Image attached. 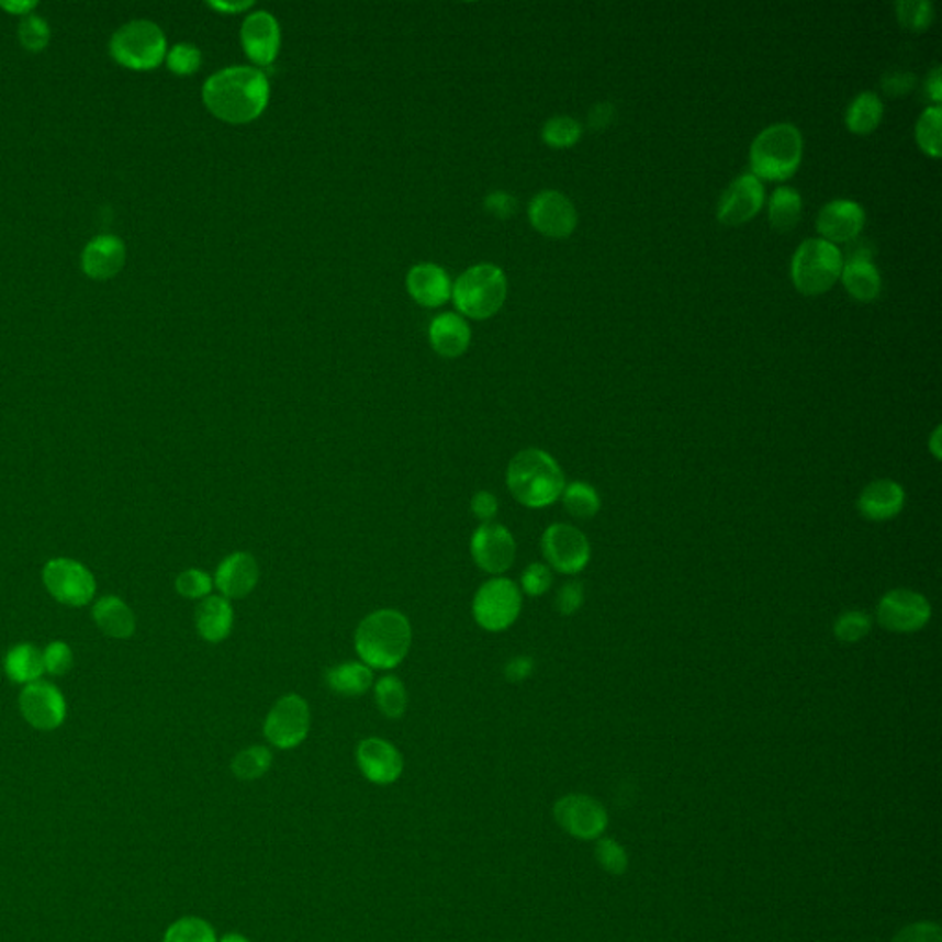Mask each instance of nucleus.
<instances>
[{
  "label": "nucleus",
  "mask_w": 942,
  "mask_h": 942,
  "mask_svg": "<svg viewBox=\"0 0 942 942\" xmlns=\"http://www.w3.org/2000/svg\"><path fill=\"white\" fill-rule=\"evenodd\" d=\"M926 89H928V97L933 100V103L939 105L942 100L941 67H935V69L931 70V75L926 80Z\"/></svg>",
  "instance_id": "nucleus-53"
},
{
  "label": "nucleus",
  "mask_w": 942,
  "mask_h": 942,
  "mask_svg": "<svg viewBox=\"0 0 942 942\" xmlns=\"http://www.w3.org/2000/svg\"><path fill=\"white\" fill-rule=\"evenodd\" d=\"M841 280L849 295L856 301L871 302L881 295L882 277L867 255L852 256L843 263Z\"/></svg>",
  "instance_id": "nucleus-27"
},
{
  "label": "nucleus",
  "mask_w": 942,
  "mask_h": 942,
  "mask_svg": "<svg viewBox=\"0 0 942 942\" xmlns=\"http://www.w3.org/2000/svg\"><path fill=\"white\" fill-rule=\"evenodd\" d=\"M470 328L468 324L455 315V313H444L438 315L431 323L429 328V339L435 352L440 354L442 358H459L468 350L470 345Z\"/></svg>",
  "instance_id": "nucleus-26"
},
{
  "label": "nucleus",
  "mask_w": 942,
  "mask_h": 942,
  "mask_svg": "<svg viewBox=\"0 0 942 942\" xmlns=\"http://www.w3.org/2000/svg\"><path fill=\"white\" fill-rule=\"evenodd\" d=\"M554 818L565 832L591 840L601 836L608 823V816L601 803L587 795H565L554 805Z\"/></svg>",
  "instance_id": "nucleus-17"
},
{
  "label": "nucleus",
  "mask_w": 942,
  "mask_h": 942,
  "mask_svg": "<svg viewBox=\"0 0 942 942\" xmlns=\"http://www.w3.org/2000/svg\"><path fill=\"white\" fill-rule=\"evenodd\" d=\"M871 631V617L863 612H845L836 620L834 636L843 642L862 641Z\"/></svg>",
  "instance_id": "nucleus-41"
},
{
  "label": "nucleus",
  "mask_w": 942,
  "mask_h": 942,
  "mask_svg": "<svg viewBox=\"0 0 942 942\" xmlns=\"http://www.w3.org/2000/svg\"><path fill=\"white\" fill-rule=\"evenodd\" d=\"M519 585L505 576H494L479 587L471 602L473 619L483 630L500 633L511 628L522 614Z\"/></svg>",
  "instance_id": "nucleus-7"
},
{
  "label": "nucleus",
  "mask_w": 942,
  "mask_h": 942,
  "mask_svg": "<svg viewBox=\"0 0 942 942\" xmlns=\"http://www.w3.org/2000/svg\"><path fill=\"white\" fill-rule=\"evenodd\" d=\"M455 304L471 318H489L506 299V277L500 267L481 263L460 274L453 290Z\"/></svg>",
  "instance_id": "nucleus-6"
},
{
  "label": "nucleus",
  "mask_w": 942,
  "mask_h": 942,
  "mask_svg": "<svg viewBox=\"0 0 942 942\" xmlns=\"http://www.w3.org/2000/svg\"><path fill=\"white\" fill-rule=\"evenodd\" d=\"M582 137V127L579 122L569 116H554L543 127V141L551 148H571Z\"/></svg>",
  "instance_id": "nucleus-38"
},
{
  "label": "nucleus",
  "mask_w": 942,
  "mask_h": 942,
  "mask_svg": "<svg viewBox=\"0 0 942 942\" xmlns=\"http://www.w3.org/2000/svg\"><path fill=\"white\" fill-rule=\"evenodd\" d=\"M234 626L233 604L222 595H209L195 608V628L206 642L217 644L231 636Z\"/></svg>",
  "instance_id": "nucleus-23"
},
{
  "label": "nucleus",
  "mask_w": 942,
  "mask_h": 942,
  "mask_svg": "<svg viewBox=\"0 0 942 942\" xmlns=\"http://www.w3.org/2000/svg\"><path fill=\"white\" fill-rule=\"evenodd\" d=\"M933 4L931 2H898L897 19L909 32H924L933 23Z\"/></svg>",
  "instance_id": "nucleus-40"
},
{
  "label": "nucleus",
  "mask_w": 942,
  "mask_h": 942,
  "mask_svg": "<svg viewBox=\"0 0 942 942\" xmlns=\"http://www.w3.org/2000/svg\"><path fill=\"white\" fill-rule=\"evenodd\" d=\"M273 764V753L266 745H250L234 756L233 773L242 781H256L269 772Z\"/></svg>",
  "instance_id": "nucleus-35"
},
{
  "label": "nucleus",
  "mask_w": 942,
  "mask_h": 942,
  "mask_svg": "<svg viewBox=\"0 0 942 942\" xmlns=\"http://www.w3.org/2000/svg\"><path fill=\"white\" fill-rule=\"evenodd\" d=\"M242 43L245 54L261 67L277 59L280 48V29L277 19L267 12H256L242 24Z\"/></svg>",
  "instance_id": "nucleus-21"
},
{
  "label": "nucleus",
  "mask_w": 942,
  "mask_h": 942,
  "mask_svg": "<svg viewBox=\"0 0 942 942\" xmlns=\"http://www.w3.org/2000/svg\"><path fill=\"white\" fill-rule=\"evenodd\" d=\"M407 290L418 304L426 307L442 306L451 296L448 274L435 263H420L407 274Z\"/></svg>",
  "instance_id": "nucleus-24"
},
{
  "label": "nucleus",
  "mask_w": 942,
  "mask_h": 942,
  "mask_svg": "<svg viewBox=\"0 0 942 942\" xmlns=\"http://www.w3.org/2000/svg\"><path fill=\"white\" fill-rule=\"evenodd\" d=\"M941 122L942 111L939 105L926 109L924 113L920 114L917 127H915V138L919 148L926 155H930L933 159H939L942 154L941 148Z\"/></svg>",
  "instance_id": "nucleus-36"
},
{
  "label": "nucleus",
  "mask_w": 942,
  "mask_h": 942,
  "mask_svg": "<svg viewBox=\"0 0 942 942\" xmlns=\"http://www.w3.org/2000/svg\"><path fill=\"white\" fill-rule=\"evenodd\" d=\"M803 137L792 124L770 125L751 144V173L764 181H786L799 170Z\"/></svg>",
  "instance_id": "nucleus-4"
},
{
  "label": "nucleus",
  "mask_w": 942,
  "mask_h": 942,
  "mask_svg": "<svg viewBox=\"0 0 942 942\" xmlns=\"http://www.w3.org/2000/svg\"><path fill=\"white\" fill-rule=\"evenodd\" d=\"M203 100L211 113L223 122L247 124L267 108L269 81L258 69L233 67L206 81Z\"/></svg>",
  "instance_id": "nucleus-1"
},
{
  "label": "nucleus",
  "mask_w": 942,
  "mask_h": 942,
  "mask_svg": "<svg viewBox=\"0 0 942 942\" xmlns=\"http://www.w3.org/2000/svg\"><path fill=\"white\" fill-rule=\"evenodd\" d=\"M324 682L335 694L356 698L374 685V672L361 661H347L326 670Z\"/></svg>",
  "instance_id": "nucleus-28"
},
{
  "label": "nucleus",
  "mask_w": 942,
  "mask_h": 942,
  "mask_svg": "<svg viewBox=\"0 0 942 942\" xmlns=\"http://www.w3.org/2000/svg\"><path fill=\"white\" fill-rule=\"evenodd\" d=\"M532 227L549 238H568L579 223L573 203L557 190L540 192L528 205Z\"/></svg>",
  "instance_id": "nucleus-15"
},
{
  "label": "nucleus",
  "mask_w": 942,
  "mask_h": 942,
  "mask_svg": "<svg viewBox=\"0 0 942 942\" xmlns=\"http://www.w3.org/2000/svg\"><path fill=\"white\" fill-rule=\"evenodd\" d=\"M893 942H942L941 928L933 922H917L898 931Z\"/></svg>",
  "instance_id": "nucleus-46"
},
{
  "label": "nucleus",
  "mask_w": 942,
  "mask_h": 942,
  "mask_svg": "<svg viewBox=\"0 0 942 942\" xmlns=\"http://www.w3.org/2000/svg\"><path fill=\"white\" fill-rule=\"evenodd\" d=\"M562 503L565 511L576 519H591L601 511V497L587 483H571L563 489Z\"/></svg>",
  "instance_id": "nucleus-34"
},
{
  "label": "nucleus",
  "mask_w": 942,
  "mask_h": 942,
  "mask_svg": "<svg viewBox=\"0 0 942 942\" xmlns=\"http://www.w3.org/2000/svg\"><path fill=\"white\" fill-rule=\"evenodd\" d=\"M596 860L608 873L623 874L628 867L625 849L614 840H601L596 843Z\"/></svg>",
  "instance_id": "nucleus-44"
},
{
  "label": "nucleus",
  "mask_w": 942,
  "mask_h": 942,
  "mask_svg": "<svg viewBox=\"0 0 942 942\" xmlns=\"http://www.w3.org/2000/svg\"><path fill=\"white\" fill-rule=\"evenodd\" d=\"M770 223L777 233H789L800 222L803 214V199L794 188L781 187L772 193L770 199Z\"/></svg>",
  "instance_id": "nucleus-32"
},
{
  "label": "nucleus",
  "mask_w": 942,
  "mask_h": 942,
  "mask_svg": "<svg viewBox=\"0 0 942 942\" xmlns=\"http://www.w3.org/2000/svg\"><path fill=\"white\" fill-rule=\"evenodd\" d=\"M21 37H23L24 45L37 51V48H43L46 45L48 30H46V24L40 21V19L30 18L21 26Z\"/></svg>",
  "instance_id": "nucleus-49"
},
{
  "label": "nucleus",
  "mask_w": 942,
  "mask_h": 942,
  "mask_svg": "<svg viewBox=\"0 0 942 942\" xmlns=\"http://www.w3.org/2000/svg\"><path fill=\"white\" fill-rule=\"evenodd\" d=\"M884 116V103L874 92H862L846 109L845 124L854 135H871Z\"/></svg>",
  "instance_id": "nucleus-31"
},
{
  "label": "nucleus",
  "mask_w": 942,
  "mask_h": 942,
  "mask_svg": "<svg viewBox=\"0 0 942 942\" xmlns=\"http://www.w3.org/2000/svg\"><path fill=\"white\" fill-rule=\"evenodd\" d=\"M214 8H220V10H227V12H236V10H245V8L253 7V2H239V4H212Z\"/></svg>",
  "instance_id": "nucleus-54"
},
{
  "label": "nucleus",
  "mask_w": 942,
  "mask_h": 942,
  "mask_svg": "<svg viewBox=\"0 0 942 942\" xmlns=\"http://www.w3.org/2000/svg\"><path fill=\"white\" fill-rule=\"evenodd\" d=\"M413 642V628L402 612L378 609L359 623L354 647L361 663L372 670H392L407 658Z\"/></svg>",
  "instance_id": "nucleus-2"
},
{
  "label": "nucleus",
  "mask_w": 942,
  "mask_h": 942,
  "mask_svg": "<svg viewBox=\"0 0 942 942\" xmlns=\"http://www.w3.org/2000/svg\"><path fill=\"white\" fill-rule=\"evenodd\" d=\"M584 604V587L580 582H568L558 591L557 609L562 615H573Z\"/></svg>",
  "instance_id": "nucleus-47"
},
{
  "label": "nucleus",
  "mask_w": 942,
  "mask_h": 942,
  "mask_svg": "<svg viewBox=\"0 0 942 942\" xmlns=\"http://www.w3.org/2000/svg\"><path fill=\"white\" fill-rule=\"evenodd\" d=\"M471 514L481 523H492L500 512V501L492 492H475L470 503Z\"/></svg>",
  "instance_id": "nucleus-48"
},
{
  "label": "nucleus",
  "mask_w": 942,
  "mask_h": 942,
  "mask_svg": "<svg viewBox=\"0 0 942 942\" xmlns=\"http://www.w3.org/2000/svg\"><path fill=\"white\" fill-rule=\"evenodd\" d=\"M260 580V568L256 558L249 552L236 551L228 554L214 574L216 585L222 596L228 601H239L255 591Z\"/></svg>",
  "instance_id": "nucleus-20"
},
{
  "label": "nucleus",
  "mask_w": 942,
  "mask_h": 942,
  "mask_svg": "<svg viewBox=\"0 0 942 942\" xmlns=\"http://www.w3.org/2000/svg\"><path fill=\"white\" fill-rule=\"evenodd\" d=\"M312 726V710L299 694H285L267 713L263 737L279 750H293L306 740Z\"/></svg>",
  "instance_id": "nucleus-9"
},
{
  "label": "nucleus",
  "mask_w": 942,
  "mask_h": 942,
  "mask_svg": "<svg viewBox=\"0 0 942 942\" xmlns=\"http://www.w3.org/2000/svg\"><path fill=\"white\" fill-rule=\"evenodd\" d=\"M43 584L54 601L70 608H83L94 598V574L72 558H54L43 568Z\"/></svg>",
  "instance_id": "nucleus-8"
},
{
  "label": "nucleus",
  "mask_w": 942,
  "mask_h": 942,
  "mask_svg": "<svg viewBox=\"0 0 942 942\" xmlns=\"http://www.w3.org/2000/svg\"><path fill=\"white\" fill-rule=\"evenodd\" d=\"M541 552L547 565L562 574L580 573L591 560L590 540L568 523H554L547 528L541 536Z\"/></svg>",
  "instance_id": "nucleus-11"
},
{
  "label": "nucleus",
  "mask_w": 942,
  "mask_h": 942,
  "mask_svg": "<svg viewBox=\"0 0 942 942\" xmlns=\"http://www.w3.org/2000/svg\"><path fill=\"white\" fill-rule=\"evenodd\" d=\"M162 942H217L216 931L206 920L184 917L166 930Z\"/></svg>",
  "instance_id": "nucleus-37"
},
{
  "label": "nucleus",
  "mask_w": 942,
  "mask_h": 942,
  "mask_svg": "<svg viewBox=\"0 0 942 942\" xmlns=\"http://www.w3.org/2000/svg\"><path fill=\"white\" fill-rule=\"evenodd\" d=\"M24 720L37 731H54L67 718V702L61 691L48 682L24 685L19 696Z\"/></svg>",
  "instance_id": "nucleus-14"
},
{
  "label": "nucleus",
  "mask_w": 942,
  "mask_h": 942,
  "mask_svg": "<svg viewBox=\"0 0 942 942\" xmlns=\"http://www.w3.org/2000/svg\"><path fill=\"white\" fill-rule=\"evenodd\" d=\"M168 67L179 76L193 75L201 67V52L192 45H177L168 56Z\"/></svg>",
  "instance_id": "nucleus-45"
},
{
  "label": "nucleus",
  "mask_w": 942,
  "mask_h": 942,
  "mask_svg": "<svg viewBox=\"0 0 942 942\" xmlns=\"http://www.w3.org/2000/svg\"><path fill=\"white\" fill-rule=\"evenodd\" d=\"M4 672L18 685L40 682L41 676L45 674L43 652L29 642L13 647L4 658Z\"/></svg>",
  "instance_id": "nucleus-30"
},
{
  "label": "nucleus",
  "mask_w": 942,
  "mask_h": 942,
  "mask_svg": "<svg viewBox=\"0 0 942 942\" xmlns=\"http://www.w3.org/2000/svg\"><path fill=\"white\" fill-rule=\"evenodd\" d=\"M124 245L113 236H100L86 249L83 267L92 279H109L124 266Z\"/></svg>",
  "instance_id": "nucleus-29"
},
{
  "label": "nucleus",
  "mask_w": 942,
  "mask_h": 942,
  "mask_svg": "<svg viewBox=\"0 0 942 942\" xmlns=\"http://www.w3.org/2000/svg\"><path fill=\"white\" fill-rule=\"evenodd\" d=\"M92 619L98 630L111 639H130L137 628L135 614L122 598L114 595L102 596L92 606Z\"/></svg>",
  "instance_id": "nucleus-25"
},
{
  "label": "nucleus",
  "mask_w": 942,
  "mask_h": 942,
  "mask_svg": "<svg viewBox=\"0 0 942 942\" xmlns=\"http://www.w3.org/2000/svg\"><path fill=\"white\" fill-rule=\"evenodd\" d=\"M43 663H45V672L52 676H65L75 664L72 648L67 642L52 641L43 652Z\"/></svg>",
  "instance_id": "nucleus-42"
},
{
  "label": "nucleus",
  "mask_w": 942,
  "mask_h": 942,
  "mask_svg": "<svg viewBox=\"0 0 942 942\" xmlns=\"http://www.w3.org/2000/svg\"><path fill=\"white\" fill-rule=\"evenodd\" d=\"M356 761L365 778L370 783L385 784L396 783L403 773V756L396 745L391 744L383 738H365L356 750Z\"/></svg>",
  "instance_id": "nucleus-18"
},
{
  "label": "nucleus",
  "mask_w": 942,
  "mask_h": 942,
  "mask_svg": "<svg viewBox=\"0 0 942 942\" xmlns=\"http://www.w3.org/2000/svg\"><path fill=\"white\" fill-rule=\"evenodd\" d=\"M516 540L500 523H481L471 534L470 552L473 562L484 573L501 576L516 562Z\"/></svg>",
  "instance_id": "nucleus-12"
},
{
  "label": "nucleus",
  "mask_w": 942,
  "mask_h": 942,
  "mask_svg": "<svg viewBox=\"0 0 942 942\" xmlns=\"http://www.w3.org/2000/svg\"><path fill=\"white\" fill-rule=\"evenodd\" d=\"M176 590L182 598L188 601H203L212 595L214 579L201 569H187L176 579Z\"/></svg>",
  "instance_id": "nucleus-39"
},
{
  "label": "nucleus",
  "mask_w": 942,
  "mask_h": 942,
  "mask_svg": "<svg viewBox=\"0 0 942 942\" xmlns=\"http://www.w3.org/2000/svg\"><path fill=\"white\" fill-rule=\"evenodd\" d=\"M552 571L546 563H530L522 574V590L528 596L546 595L551 590Z\"/></svg>",
  "instance_id": "nucleus-43"
},
{
  "label": "nucleus",
  "mask_w": 942,
  "mask_h": 942,
  "mask_svg": "<svg viewBox=\"0 0 942 942\" xmlns=\"http://www.w3.org/2000/svg\"><path fill=\"white\" fill-rule=\"evenodd\" d=\"M486 211L492 214V216L500 217V220H506V217H511L517 209L516 199L512 198L511 193L505 192H495L492 195H489L486 199Z\"/></svg>",
  "instance_id": "nucleus-50"
},
{
  "label": "nucleus",
  "mask_w": 942,
  "mask_h": 942,
  "mask_svg": "<svg viewBox=\"0 0 942 942\" xmlns=\"http://www.w3.org/2000/svg\"><path fill=\"white\" fill-rule=\"evenodd\" d=\"M906 505V492L891 479H878L867 484L857 500V511L867 522H889Z\"/></svg>",
  "instance_id": "nucleus-22"
},
{
  "label": "nucleus",
  "mask_w": 942,
  "mask_h": 942,
  "mask_svg": "<svg viewBox=\"0 0 942 942\" xmlns=\"http://www.w3.org/2000/svg\"><path fill=\"white\" fill-rule=\"evenodd\" d=\"M113 54L131 69H154L165 59V35L148 21L127 24L114 35Z\"/></svg>",
  "instance_id": "nucleus-10"
},
{
  "label": "nucleus",
  "mask_w": 942,
  "mask_h": 942,
  "mask_svg": "<svg viewBox=\"0 0 942 942\" xmlns=\"http://www.w3.org/2000/svg\"><path fill=\"white\" fill-rule=\"evenodd\" d=\"M840 249L821 238L806 239L792 258V282L806 296L823 295L834 288L843 269Z\"/></svg>",
  "instance_id": "nucleus-5"
},
{
  "label": "nucleus",
  "mask_w": 942,
  "mask_h": 942,
  "mask_svg": "<svg viewBox=\"0 0 942 942\" xmlns=\"http://www.w3.org/2000/svg\"><path fill=\"white\" fill-rule=\"evenodd\" d=\"M532 659L527 658V655H517L505 664V677L511 683L525 682L532 674Z\"/></svg>",
  "instance_id": "nucleus-51"
},
{
  "label": "nucleus",
  "mask_w": 942,
  "mask_h": 942,
  "mask_svg": "<svg viewBox=\"0 0 942 942\" xmlns=\"http://www.w3.org/2000/svg\"><path fill=\"white\" fill-rule=\"evenodd\" d=\"M865 227V211L851 199H836L818 216V233L830 244H846Z\"/></svg>",
  "instance_id": "nucleus-19"
},
{
  "label": "nucleus",
  "mask_w": 942,
  "mask_h": 942,
  "mask_svg": "<svg viewBox=\"0 0 942 942\" xmlns=\"http://www.w3.org/2000/svg\"><path fill=\"white\" fill-rule=\"evenodd\" d=\"M374 698L381 715L391 718V720L402 718L407 710V702H410L402 680L392 676V674H386L375 682Z\"/></svg>",
  "instance_id": "nucleus-33"
},
{
  "label": "nucleus",
  "mask_w": 942,
  "mask_h": 942,
  "mask_svg": "<svg viewBox=\"0 0 942 942\" xmlns=\"http://www.w3.org/2000/svg\"><path fill=\"white\" fill-rule=\"evenodd\" d=\"M512 497L527 508H546L562 497L565 475L557 460L543 449H523L506 468Z\"/></svg>",
  "instance_id": "nucleus-3"
},
{
  "label": "nucleus",
  "mask_w": 942,
  "mask_h": 942,
  "mask_svg": "<svg viewBox=\"0 0 942 942\" xmlns=\"http://www.w3.org/2000/svg\"><path fill=\"white\" fill-rule=\"evenodd\" d=\"M220 942H250L247 937L239 935V933H228V935L223 937Z\"/></svg>",
  "instance_id": "nucleus-55"
},
{
  "label": "nucleus",
  "mask_w": 942,
  "mask_h": 942,
  "mask_svg": "<svg viewBox=\"0 0 942 942\" xmlns=\"http://www.w3.org/2000/svg\"><path fill=\"white\" fill-rule=\"evenodd\" d=\"M913 83L915 80L913 78H911V76L908 75V72H900V75L898 76L895 75L891 76V78H887L886 91L889 92V94H893V97H895V92H897V87H900V89H898V94H902V92H908L909 89H911V86H913Z\"/></svg>",
  "instance_id": "nucleus-52"
},
{
  "label": "nucleus",
  "mask_w": 942,
  "mask_h": 942,
  "mask_svg": "<svg viewBox=\"0 0 942 942\" xmlns=\"http://www.w3.org/2000/svg\"><path fill=\"white\" fill-rule=\"evenodd\" d=\"M876 619L886 630L913 633L930 623V602L917 591L893 590L878 602Z\"/></svg>",
  "instance_id": "nucleus-13"
},
{
  "label": "nucleus",
  "mask_w": 942,
  "mask_h": 942,
  "mask_svg": "<svg viewBox=\"0 0 942 942\" xmlns=\"http://www.w3.org/2000/svg\"><path fill=\"white\" fill-rule=\"evenodd\" d=\"M764 206V187L753 173L738 177L721 193L718 220L729 227L751 222Z\"/></svg>",
  "instance_id": "nucleus-16"
}]
</instances>
